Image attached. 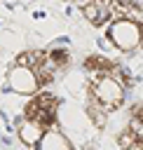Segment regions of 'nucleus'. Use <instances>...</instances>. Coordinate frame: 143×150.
Masks as SVG:
<instances>
[{
    "mask_svg": "<svg viewBox=\"0 0 143 150\" xmlns=\"http://www.w3.org/2000/svg\"><path fill=\"white\" fill-rule=\"evenodd\" d=\"M108 2H110V0H87L80 12H82V16H84L91 26L101 28V26H105V23L113 21V14H110Z\"/></svg>",
    "mask_w": 143,
    "mask_h": 150,
    "instance_id": "nucleus-5",
    "label": "nucleus"
},
{
    "mask_svg": "<svg viewBox=\"0 0 143 150\" xmlns=\"http://www.w3.org/2000/svg\"><path fill=\"white\" fill-rule=\"evenodd\" d=\"M129 150H143V136H138V138L134 141V145H131Z\"/></svg>",
    "mask_w": 143,
    "mask_h": 150,
    "instance_id": "nucleus-9",
    "label": "nucleus"
},
{
    "mask_svg": "<svg viewBox=\"0 0 143 150\" xmlns=\"http://www.w3.org/2000/svg\"><path fill=\"white\" fill-rule=\"evenodd\" d=\"M129 117H131L136 124H141V127H143V103H136V105H131V110H129Z\"/></svg>",
    "mask_w": 143,
    "mask_h": 150,
    "instance_id": "nucleus-8",
    "label": "nucleus"
},
{
    "mask_svg": "<svg viewBox=\"0 0 143 150\" xmlns=\"http://www.w3.org/2000/svg\"><path fill=\"white\" fill-rule=\"evenodd\" d=\"M38 150H73V143L68 141V136L63 134V129L52 127V129L45 131V136H42Z\"/></svg>",
    "mask_w": 143,
    "mask_h": 150,
    "instance_id": "nucleus-6",
    "label": "nucleus"
},
{
    "mask_svg": "<svg viewBox=\"0 0 143 150\" xmlns=\"http://www.w3.org/2000/svg\"><path fill=\"white\" fill-rule=\"evenodd\" d=\"M110 45L120 52H134L141 47V38H143V28L131 21V19H115L108 23V35Z\"/></svg>",
    "mask_w": 143,
    "mask_h": 150,
    "instance_id": "nucleus-1",
    "label": "nucleus"
},
{
    "mask_svg": "<svg viewBox=\"0 0 143 150\" xmlns=\"http://www.w3.org/2000/svg\"><path fill=\"white\" fill-rule=\"evenodd\" d=\"M89 94L108 110H117L122 103H124V87L113 77V75H101V77H94L89 80Z\"/></svg>",
    "mask_w": 143,
    "mask_h": 150,
    "instance_id": "nucleus-2",
    "label": "nucleus"
},
{
    "mask_svg": "<svg viewBox=\"0 0 143 150\" xmlns=\"http://www.w3.org/2000/svg\"><path fill=\"white\" fill-rule=\"evenodd\" d=\"M14 129H16L19 143L26 145V148H38L40 141H42V136H45V131H47L42 124H38V122L30 120V117H23V115L14 120Z\"/></svg>",
    "mask_w": 143,
    "mask_h": 150,
    "instance_id": "nucleus-4",
    "label": "nucleus"
},
{
    "mask_svg": "<svg viewBox=\"0 0 143 150\" xmlns=\"http://www.w3.org/2000/svg\"><path fill=\"white\" fill-rule=\"evenodd\" d=\"M47 61L61 73V70H66L68 66H70V52H68V47H52V49H47Z\"/></svg>",
    "mask_w": 143,
    "mask_h": 150,
    "instance_id": "nucleus-7",
    "label": "nucleus"
},
{
    "mask_svg": "<svg viewBox=\"0 0 143 150\" xmlns=\"http://www.w3.org/2000/svg\"><path fill=\"white\" fill-rule=\"evenodd\" d=\"M0 2H2V0H0Z\"/></svg>",
    "mask_w": 143,
    "mask_h": 150,
    "instance_id": "nucleus-10",
    "label": "nucleus"
},
{
    "mask_svg": "<svg viewBox=\"0 0 143 150\" xmlns=\"http://www.w3.org/2000/svg\"><path fill=\"white\" fill-rule=\"evenodd\" d=\"M7 87L12 94H19V96H35L40 91V84H38V77L33 73V68L28 66H12V70L7 73Z\"/></svg>",
    "mask_w": 143,
    "mask_h": 150,
    "instance_id": "nucleus-3",
    "label": "nucleus"
}]
</instances>
